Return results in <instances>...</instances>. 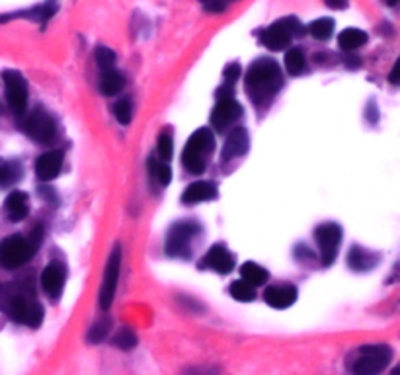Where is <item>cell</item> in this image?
<instances>
[{
	"mask_svg": "<svg viewBox=\"0 0 400 375\" xmlns=\"http://www.w3.org/2000/svg\"><path fill=\"white\" fill-rule=\"evenodd\" d=\"M201 6L207 10V12L211 14H221L225 12L226 6H228V2L226 0H200Z\"/></svg>",
	"mask_w": 400,
	"mask_h": 375,
	"instance_id": "obj_33",
	"label": "cell"
},
{
	"mask_svg": "<svg viewBox=\"0 0 400 375\" xmlns=\"http://www.w3.org/2000/svg\"><path fill=\"white\" fill-rule=\"evenodd\" d=\"M63 161L64 155L61 150H49V152L41 155L36 161V174L39 180H43V182L55 180L63 168Z\"/></svg>",
	"mask_w": 400,
	"mask_h": 375,
	"instance_id": "obj_14",
	"label": "cell"
},
{
	"mask_svg": "<svg viewBox=\"0 0 400 375\" xmlns=\"http://www.w3.org/2000/svg\"><path fill=\"white\" fill-rule=\"evenodd\" d=\"M213 145H215V139H213L211 129H207V127H201L189 137L184 155H182V164L186 166L188 172L201 174L205 170Z\"/></svg>",
	"mask_w": 400,
	"mask_h": 375,
	"instance_id": "obj_2",
	"label": "cell"
},
{
	"mask_svg": "<svg viewBox=\"0 0 400 375\" xmlns=\"http://www.w3.org/2000/svg\"><path fill=\"white\" fill-rule=\"evenodd\" d=\"M240 274H242V280H246L248 284H252L254 288L256 286H263L268 280H270V274L268 270L258 266L256 262H246L242 268H240Z\"/></svg>",
	"mask_w": 400,
	"mask_h": 375,
	"instance_id": "obj_23",
	"label": "cell"
},
{
	"mask_svg": "<svg viewBox=\"0 0 400 375\" xmlns=\"http://www.w3.org/2000/svg\"><path fill=\"white\" fill-rule=\"evenodd\" d=\"M113 344L117 346V348H121V350H131V348H135L137 346V334L131 330V328H121L115 338H113Z\"/></svg>",
	"mask_w": 400,
	"mask_h": 375,
	"instance_id": "obj_29",
	"label": "cell"
},
{
	"mask_svg": "<svg viewBox=\"0 0 400 375\" xmlns=\"http://www.w3.org/2000/svg\"><path fill=\"white\" fill-rule=\"evenodd\" d=\"M303 34H305L303 24L297 18L289 16V18H281V20H277L270 27H266L260 34V41L268 49L283 51L291 43V39L301 38Z\"/></svg>",
	"mask_w": 400,
	"mask_h": 375,
	"instance_id": "obj_6",
	"label": "cell"
},
{
	"mask_svg": "<svg viewBox=\"0 0 400 375\" xmlns=\"http://www.w3.org/2000/svg\"><path fill=\"white\" fill-rule=\"evenodd\" d=\"M213 198H217V188H215V184H211V182H193L184 192L182 201L188 203V205H193V203L213 200Z\"/></svg>",
	"mask_w": 400,
	"mask_h": 375,
	"instance_id": "obj_19",
	"label": "cell"
},
{
	"mask_svg": "<svg viewBox=\"0 0 400 375\" xmlns=\"http://www.w3.org/2000/svg\"><path fill=\"white\" fill-rule=\"evenodd\" d=\"M307 30H309V34L314 39L326 41V39L332 38V34H334V20L332 18H318V20L311 22Z\"/></svg>",
	"mask_w": 400,
	"mask_h": 375,
	"instance_id": "obj_24",
	"label": "cell"
},
{
	"mask_svg": "<svg viewBox=\"0 0 400 375\" xmlns=\"http://www.w3.org/2000/svg\"><path fill=\"white\" fill-rule=\"evenodd\" d=\"M41 233H38L34 238L24 237H8L0 242V266L4 270H16L24 266L32 256L36 254L39 245Z\"/></svg>",
	"mask_w": 400,
	"mask_h": 375,
	"instance_id": "obj_3",
	"label": "cell"
},
{
	"mask_svg": "<svg viewBox=\"0 0 400 375\" xmlns=\"http://www.w3.org/2000/svg\"><path fill=\"white\" fill-rule=\"evenodd\" d=\"M388 82L395 84V87H400V59L395 62V67H392V71L388 75Z\"/></svg>",
	"mask_w": 400,
	"mask_h": 375,
	"instance_id": "obj_36",
	"label": "cell"
},
{
	"mask_svg": "<svg viewBox=\"0 0 400 375\" xmlns=\"http://www.w3.org/2000/svg\"><path fill=\"white\" fill-rule=\"evenodd\" d=\"M326 6L332 8V10H344L348 8V0H325Z\"/></svg>",
	"mask_w": 400,
	"mask_h": 375,
	"instance_id": "obj_37",
	"label": "cell"
},
{
	"mask_svg": "<svg viewBox=\"0 0 400 375\" xmlns=\"http://www.w3.org/2000/svg\"><path fill=\"white\" fill-rule=\"evenodd\" d=\"M238 76H240V65H238V62H231V65H226V69H225L226 84H235Z\"/></svg>",
	"mask_w": 400,
	"mask_h": 375,
	"instance_id": "obj_34",
	"label": "cell"
},
{
	"mask_svg": "<svg viewBox=\"0 0 400 375\" xmlns=\"http://www.w3.org/2000/svg\"><path fill=\"white\" fill-rule=\"evenodd\" d=\"M314 238L316 245L320 250V260L325 266H332V262L336 260L338 249L342 242V227L336 223H322L316 227L314 231Z\"/></svg>",
	"mask_w": 400,
	"mask_h": 375,
	"instance_id": "obj_8",
	"label": "cell"
},
{
	"mask_svg": "<svg viewBox=\"0 0 400 375\" xmlns=\"http://www.w3.org/2000/svg\"><path fill=\"white\" fill-rule=\"evenodd\" d=\"M385 2H387L388 6H395V4H397V2H399V0H385Z\"/></svg>",
	"mask_w": 400,
	"mask_h": 375,
	"instance_id": "obj_38",
	"label": "cell"
},
{
	"mask_svg": "<svg viewBox=\"0 0 400 375\" xmlns=\"http://www.w3.org/2000/svg\"><path fill=\"white\" fill-rule=\"evenodd\" d=\"M201 227L196 221H178L166 233V254L172 258H189L191 242L200 235Z\"/></svg>",
	"mask_w": 400,
	"mask_h": 375,
	"instance_id": "obj_5",
	"label": "cell"
},
{
	"mask_svg": "<svg viewBox=\"0 0 400 375\" xmlns=\"http://www.w3.org/2000/svg\"><path fill=\"white\" fill-rule=\"evenodd\" d=\"M126 87V78L121 73H117V71H104V75H102L100 80V90L102 94H106V96H115L121 88Z\"/></svg>",
	"mask_w": 400,
	"mask_h": 375,
	"instance_id": "obj_22",
	"label": "cell"
},
{
	"mask_svg": "<svg viewBox=\"0 0 400 375\" xmlns=\"http://www.w3.org/2000/svg\"><path fill=\"white\" fill-rule=\"evenodd\" d=\"M113 113H115V120L119 122L121 125H127L131 122V117H133V106H131V100H119L115 104V108H113Z\"/></svg>",
	"mask_w": 400,
	"mask_h": 375,
	"instance_id": "obj_31",
	"label": "cell"
},
{
	"mask_svg": "<svg viewBox=\"0 0 400 375\" xmlns=\"http://www.w3.org/2000/svg\"><path fill=\"white\" fill-rule=\"evenodd\" d=\"M119 270H121V249L115 247L108 258L106 272H104V282L100 289V307L108 311L112 307L115 291H117V280H119Z\"/></svg>",
	"mask_w": 400,
	"mask_h": 375,
	"instance_id": "obj_9",
	"label": "cell"
},
{
	"mask_svg": "<svg viewBox=\"0 0 400 375\" xmlns=\"http://www.w3.org/2000/svg\"><path fill=\"white\" fill-rule=\"evenodd\" d=\"M263 299L274 309H287L297 301L295 286H272L263 291Z\"/></svg>",
	"mask_w": 400,
	"mask_h": 375,
	"instance_id": "obj_17",
	"label": "cell"
},
{
	"mask_svg": "<svg viewBox=\"0 0 400 375\" xmlns=\"http://www.w3.org/2000/svg\"><path fill=\"white\" fill-rule=\"evenodd\" d=\"M285 69L289 75H299L305 69V55L301 49H289L285 55Z\"/></svg>",
	"mask_w": 400,
	"mask_h": 375,
	"instance_id": "obj_27",
	"label": "cell"
},
{
	"mask_svg": "<svg viewBox=\"0 0 400 375\" xmlns=\"http://www.w3.org/2000/svg\"><path fill=\"white\" fill-rule=\"evenodd\" d=\"M248 131L244 127H237L231 131V135L225 141V147H223V157L221 161L223 163H228V161H235L238 157H242L246 150H248Z\"/></svg>",
	"mask_w": 400,
	"mask_h": 375,
	"instance_id": "obj_16",
	"label": "cell"
},
{
	"mask_svg": "<svg viewBox=\"0 0 400 375\" xmlns=\"http://www.w3.org/2000/svg\"><path fill=\"white\" fill-rule=\"evenodd\" d=\"M240 115H242V106L233 96H223L213 108L211 125L215 127V131L223 133L231 127V124L237 122Z\"/></svg>",
	"mask_w": 400,
	"mask_h": 375,
	"instance_id": "obj_12",
	"label": "cell"
},
{
	"mask_svg": "<svg viewBox=\"0 0 400 375\" xmlns=\"http://www.w3.org/2000/svg\"><path fill=\"white\" fill-rule=\"evenodd\" d=\"M367 43V34L363 30H357V27H348L340 34L338 38V45L344 51H353L357 47H362Z\"/></svg>",
	"mask_w": 400,
	"mask_h": 375,
	"instance_id": "obj_21",
	"label": "cell"
},
{
	"mask_svg": "<svg viewBox=\"0 0 400 375\" xmlns=\"http://www.w3.org/2000/svg\"><path fill=\"white\" fill-rule=\"evenodd\" d=\"M24 131L38 143H51L55 139L57 127L49 113L43 110H36L34 113L27 115L24 124Z\"/></svg>",
	"mask_w": 400,
	"mask_h": 375,
	"instance_id": "obj_10",
	"label": "cell"
},
{
	"mask_svg": "<svg viewBox=\"0 0 400 375\" xmlns=\"http://www.w3.org/2000/svg\"><path fill=\"white\" fill-rule=\"evenodd\" d=\"M390 360H392V350L387 344H369L357 350L353 362L350 363V370L360 375L379 374L387 367Z\"/></svg>",
	"mask_w": 400,
	"mask_h": 375,
	"instance_id": "obj_4",
	"label": "cell"
},
{
	"mask_svg": "<svg viewBox=\"0 0 400 375\" xmlns=\"http://www.w3.org/2000/svg\"><path fill=\"white\" fill-rule=\"evenodd\" d=\"M231 295L235 297L237 301H254L256 297V291H254V286L248 284L246 280H238L231 286Z\"/></svg>",
	"mask_w": 400,
	"mask_h": 375,
	"instance_id": "obj_26",
	"label": "cell"
},
{
	"mask_svg": "<svg viewBox=\"0 0 400 375\" xmlns=\"http://www.w3.org/2000/svg\"><path fill=\"white\" fill-rule=\"evenodd\" d=\"M110 326H112L110 319H102V321H98L96 325L90 328V332H88V340H90L92 344H98V342H102V340H106L108 332H110Z\"/></svg>",
	"mask_w": 400,
	"mask_h": 375,
	"instance_id": "obj_30",
	"label": "cell"
},
{
	"mask_svg": "<svg viewBox=\"0 0 400 375\" xmlns=\"http://www.w3.org/2000/svg\"><path fill=\"white\" fill-rule=\"evenodd\" d=\"M156 178H158V182H161L163 186H168L170 180H172V170H170V166H168V164H158Z\"/></svg>",
	"mask_w": 400,
	"mask_h": 375,
	"instance_id": "obj_35",
	"label": "cell"
},
{
	"mask_svg": "<svg viewBox=\"0 0 400 375\" xmlns=\"http://www.w3.org/2000/svg\"><path fill=\"white\" fill-rule=\"evenodd\" d=\"M281 84H283L281 69L270 57L254 61L246 71V92L258 108H263L274 100Z\"/></svg>",
	"mask_w": 400,
	"mask_h": 375,
	"instance_id": "obj_1",
	"label": "cell"
},
{
	"mask_svg": "<svg viewBox=\"0 0 400 375\" xmlns=\"http://www.w3.org/2000/svg\"><path fill=\"white\" fill-rule=\"evenodd\" d=\"M4 84H6V100L10 104L14 113L22 115L27 106V84L24 76L16 71H6L4 73Z\"/></svg>",
	"mask_w": 400,
	"mask_h": 375,
	"instance_id": "obj_11",
	"label": "cell"
},
{
	"mask_svg": "<svg viewBox=\"0 0 400 375\" xmlns=\"http://www.w3.org/2000/svg\"><path fill=\"white\" fill-rule=\"evenodd\" d=\"M172 152H174V139H172V131L170 129H164L158 137V157L163 161H170L172 159Z\"/></svg>",
	"mask_w": 400,
	"mask_h": 375,
	"instance_id": "obj_28",
	"label": "cell"
},
{
	"mask_svg": "<svg viewBox=\"0 0 400 375\" xmlns=\"http://www.w3.org/2000/svg\"><path fill=\"white\" fill-rule=\"evenodd\" d=\"M379 254L363 247H351L348 252V266L353 272H369L379 264Z\"/></svg>",
	"mask_w": 400,
	"mask_h": 375,
	"instance_id": "obj_18",
	"label": "cell"
},
{
	"mask_svg": "<svg viewBox=\"0 0 400 375\" xmlns=\"http://www.w3.org/2000/svg\"><path fill=\"white\" fill-rule=\"evenodd\" d=\"M64 280H67V268H64V264L51 262L43 270V274H41V288H43V291L49 297L57 299L64 288Z\"/></svg>",
	"mask_w": 400,
	"mask_h": 375,
	"instance_id": "obj_13",
	"label": "cell"
},
{
	"mask_svg": "<svg viewBox=\"0 0 400 375\" xmlns=\"http://www.w3.org/2000/svg\"><path fill=\"white\" fill-rule=\"evenodd\" d=\"M96 62H98V67H100L102 71H110V69H113V65H115V53L110 47L100 45L96 49Z\"/></svg>",
	"mask_w": 400,
	"mask_h": 375,
	"instance_id": "obj_32",
	"label": "cell"
},
{
	"mask_svg": "<svg viewBox=\"0 0 400 375\" xmlns=\"http://www.w3.org/2000/svg\"><path fill=\"white\" fill-rule=\"evenodd\" d=\"M6 312L12 317L16 323L34 326V328L41 325V321H43V309H41V305L36 299H32L30 295H25V293L16 295L8 303Z\"/></svg>",
	"mask_w": 400,
	"mask_h": 375,
	"instance_id": "obj_7",
	"label": "cell"
},
{
	"mask_svg": "<svg viewBox=\"0 0 400 375\" xmlns=\"http://www.w3.org/2000/svg\"><path fill=\"white\" fill-rule=\"evenodd\" d=\"M27 194L25 192H20V190H16L12 192L8 198H6V215H8V219L14 221V223H18V221H22L27 212H30V205H27Z\"/></svg>",
	"mask_w": 400,
	"mask_h": 375,
	"instance_id": "obj_20",
	"label": "cell"
},
{
	"mask_svg": "<svg viewBox=\"0 0 400 375\" xmlns=\"http://www.w3.org/2000/svg\"><path fill=\"white\" fill-rule=\"evenodd\" d=\"M203 264L207 268L215 270L217 274H231L233 268H235V256L225 249V245H213L209 252L205 254Z\"/></svg>",
	"mask_w": 400,
	"mask_h": 375,
	"instance_id": "obj_15",
	"label": "cell"
},
{
	"mask_svg": "<svg viewBox=\"0 0 400 375\" xmlns=\"http://www.w3.org/2000/svg\"><path fill=\"white\" fill-rule=\"evenodd\" d=\"M22 178V166L18 163L0 164V186L16 184Z\"/></svg>",
	"mask_w": 400,
	"mask_h": 375,
	"instance_id": "obj_25",
	"label": "cell"
},
{
	"mask_svg": "<svg viewBox=\"0 0 400 375\" xmlns=\"http://www.w3.org/2000/svg\"><path fill=\"white\" fill-rule=\"evenodd\" d=\"M226 2H231V0H226Z\"/></svg>",
	"mask_w": 400,
	"mask_h": 375,
	"instance_id": "obj_39",
	"label": "cell"
}]
</instances>
